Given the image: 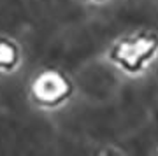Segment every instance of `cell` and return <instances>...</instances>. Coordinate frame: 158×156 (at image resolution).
Returning a JSON list of instances; mask_svg holds the SVG:
<instances>
[{"label":"cell","mask_w":158,"mask_h":156,"mask_svg":"<svg viewBox=\"0 0 158 156\" xmlns=\"http://www.w3.org/2000/svg\"><path fill=\"white\" fill-rule=\"evenodd\" d=\"M158 56V37L153 32L125 35L111 46L107 58L121 72L141 76Z\"/></svg>","instance_id":"6da1fadb"},{"label":"cell","mask_w":158,"mask_h":156,"mask_svg":"<svg viewBox=\"0 0 158 156\" xmlns=\"http://www.w3.org/2000/svg\"><path fill=\"white\" fill-rule=\"evenodd\" d=\"M32 98L37 105L44 109H56L63 105L70 96L72 86L62 72L58 70H44L32 83Z\"/></svg>","instance_id":"7a4b0ae2"},{"label":"cell","mask_w":158,"mask_h":156,"mask_svg":"<svg viewBox=\"0 0 158 156\" xmlns=\"http://www.w3.org/2000/svg\"><path fill=\"white\" fill-rule=\"evenodd\" d=\"M21 53L14 40L0 37V72L11 74L19 67Z\"/></svg>","instance_id":"3957f363"},{"label":"cell","mask_w":158,"mask_h":156,"mask_svg":"<svg viewBox=\"0 0 158 156\" xmlns=\"http://www.w3.org/2000/svg\"><path fill=\"white\" fill-rule=\"evenodd\" d=\"M97 2H100V0H97Z\"/></svg>","instance_id":"277c9868"}]
</instances>
